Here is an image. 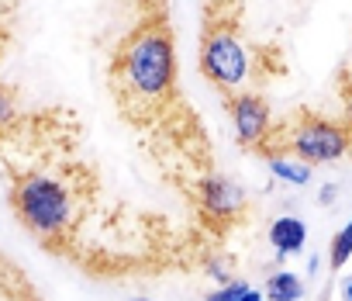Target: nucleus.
I'll use <instances>...</instances> for the list:
<instances>
[{
  "label": "nucleus",
  "mask_w": 352,
  "mask_h": 301,
  "mask_svg": "<svg viewBox=\"0 0 352 301\" xmlns=\"http://www.w3.org/2000/svg\"><path fill=\"white\" fill-rule=\"evenodd\" d=\"M111 80L118 101L131 114L159 111L176 87V42L162 21H148L135 28L114 56Z\"/></svg>",
  "instance_id": "nucleus-1"
},
{
  "label": "nucleus",
  "mask_w": 352,
  "mask_h": 301,
  "mask_svg": "<svg viewBox=\"0 0 352 301\" xmlns=\"http://www.w3.org/2000/svg\"><path fill=\"white\" fill-rule=\"evenodd\" d=\"M273 138H276V149H270V153H290L307 167L338 163L352 153V138H349L342 118H324V114H314V111H297L283 128H273L270 142Z\"/></svg>",
  "instance_id": "nucleus-2"
},
{
  "label": "nucleus",
  "mask_w": 352,
  "mask_h": 301,
  "mask_svg": "<svg viewBox=\"0 0 352 301\" xmlns=\"http://www.w3.org/2000/svg\"><path fill=\"white\" fill-rule=\"evenodd\" d=\"M11 208L28 232L52 239V236L66 232V225L73 222V191L59 177L32 170L14 180Z\"/></svg>",
  "instance_id": "nucleus-3"
},
{
  "label": "nucleus",
  "mask_w": 352,
  "mask_h": 301,
  "mask_svg": "<svg viewBox=\"0 0 352 301\" xmlns=\"http://www.w3.org/2000/svg\"><path fill=\"white\" fill-rule=\"evenodd\" d=\"M201 73L225 94L249 90V80L256 73V56L242 42L232 21H214L201 39Z\"/></svg>",
  "instance_id": "nucleus-4"
},
{
  "label": "nucleus",
  "mask_w": 352,
  "mask_h": 301,
  "mask_svg": "<svg viewBox=\"0 0 352 301\" xmlns=\"http://www.w3.org/2000/svg\"><path fill=\"white\" fill-rule=\"evenodd\" d=\"M228 114H232L239 145L242 149H259L263 153L273 128H276L266 97L256 94V90H235V94H228Z\"/></svg>",
  "instance_id": "nucleus-5"
},
{
  "label": "nucleus",
  "mask_w": 352,
  "mask_h": 301,
  "mask_svg": "<svg viewBox=\"0 0 352 301\" xmlns=\"http://www.w3.org/2000/svg\"><path fill=\"white\" fill-rule=\"evenodd\" d=\"M197 205H201L204 218H211L218 225H235L249 211V198H245L242 184H235L232 177H221V174H208L197 184Z\"/></svg>",
  "instance_id": "nucleus-6"
},
{
  "label": "nucleus",
  "mask_w": 352,
  "mask_h": 301,
  "mask_svg": "<svg viewBox=\"0 0 352 301\" xmlns=\"http://www.w3.org/2000/svg\"><path fill=\"white\" fill-rule=\"evenodd\" d=\"M270 242L280 256H290V253H300L304 242H307V225L294 215H283L270 225Z\"/></svg>",
  "instance_id": "nucleus-7"
},
{
  "label": "nucleus",
  "mask_w": 352,
  "mask_h": 301,
  "mask_svg": "<svg viewBox=\"0 0 352 301\" xmlns=\"http://www.w3.org/2000/svg\"><path fill=\"white\" fill-rule=\"evenodd\" d=\"M270 174L276 180H283V184H294V187H304L311 180V167L300 163L290 153H270Z\"/></svg>",
  "instance_id": "nucleus-8"
},
{
  "label": "nucleus",
  "mask_w": 352,
  "mask_h": 301,
  "mask_svg": "<svg viewBox=\"0 0 352 301\" xmlns=\"http://www.w3.org/2000/svg\"><path fill=\"white\" fill-rule=\"evenodd\" d=\"M263 294H266V301H300L304 298V284H300L297 273L280 270V273H273L266 280V291Z\"/></svg>",
  "instance_id": "nucleus-9"
},
{
  "label": "nucleus",
  "mask_w": 352,
  "mask_h": 301,
  "mask_svg": "<svg viewBox=\"0 0 352 301\" xmlns=\"http://www.w3.org/2000/svg\"><path fill=\"white\" fill-rule=\"evenodd\" d=\"M21 121V107H18V97L11 87L0 83V138L11 135V128Z\"/></svg>",
  "instance_id": "nucleus-10"
},
{
  "label": "nucleus",
  "mask_w": 352,
  "mask_h": 301,
  "mask_svg": "<svg viewBox=\"0 0 352 301\" xmlns=\"http://www.w3.org/2000/svg\"><path fill=\"white\" fill-rule=\"evenodd\" d=\"M352 256V222L342 225V232L331 239V270H342Z\"/></svg>",
  "instance_id": "nucleus-11"
},
{
  "label": "nucleus",
  "mask_w": 352,
  "mask_h": 301,
  "mask_svg": "<svg viewBox=\"0 0 352 301\" xmlns=\"http://www.w3.org/2000/svg\"><path fill=\"white\" fill-rule=\"evenodd\" d=\"M249 291V284L245 280H228V284H221L218 291H211L208 294V301H242V294Z\"/></svg>",
  "instance_id": "nucleus-12"
},
{
  "label": "nucleus",
  "mask_w": 352,
  "mask_h": 301,
  "mask_svg": "<svg viewBox=\"0 0 352 301\" xmlns=\"http://www.w3.org/2000/svg\"><path fill=\"white\" fill-rule=\"evenodd\" d=\"M342 125L352 138V80H345V87H342Z\"/></svg>",
  "instance_id": "nucleus-13"
},
{
  "label": "nucleus",
  "mask_w": 352,
  "mask_h": 301,
  "mask_svg": "<svg viewBox=\"0 0 352 301\" xmlns=\"http://www.w3.org/2000/svg\"><path fill=\"white\" fill-rule=\"evenodd\" d=\"M335 194H338V187H335V184H324V187H321V194H318V201H321V205H331V201H335Z\"/></svg>",
  "instance_id": "nucleus-14"
},
{
  "label": "nucleus",
  "mask_w": 352,
  "mask_h": 301,
  "mask_svg": "<svg viewBox=\"0 0 352 301\" xmlns=\"http://www.w3.org/2000/svg\"><path fill=\"white\" fill-rule=\"evenodd\" d=\"M242 301H266V294H259V291H252V287H249V291L242 294Z\"/></svg>",
  "instance_id": "nucleus-15"
},
{
  "label": "nucleus",
  "mask_w": 352,
  "mask_h": 301,
  "mask_svg": "<svg viewBox=\"0 0 352 301\" xmlns=\"http://www.w3.org/2000/svg\"><path fill=\"white\" fill-rule=\"evenodd\" d=\"M345 301H352V280L345 284Z\"/></svg>",
  "instance_id": "nucleus-16"
},
{
  "label": "nucleus",
  "mask_w": 352,
  "mask_h": 301,
  "mask_svg": "<svg viewBox=\"0 0 352 301\" xmlns=\"http://www.w3.org/2000/svg\"><path fill=\"white\" fill-rule=\"evenodd\" d=\"M131 301H152V298H131Z\"/></svg>",
  "instance_id": "nucleus-17"
},
{
  "label": "nucleus",
  "mask_w": 352,
  "mask_h": 301,
  "mask_svg": "<svg viewBox=\"0 0 352 301\" xmlns=\"http://www.w3.org/2000/svg\"><path fill=\"white\" fill-rule=\"evenodd\" d=\"M0 52H4V42H0Z\"/></svg>",
  "instance_id": "nucleus-18"
}]
</instances>
